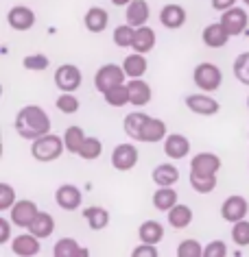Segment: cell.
<instances>
[{"label": "cell", "instance_id": "cell-22", "mask_svg": "<svg viewBox=\"0 0 249 257\" xmlns=\"http://www.w3.org/2000/svg\"><path fill=\"white\" fill-rule=\"evenodd\" d=\"M157 37H155V31H153L151 27H138L136 29V37H133V46L131 50H136V53H142L146 55L149 50H153V46H155Z\"/></svg>", "mask_w": 249, "mask_h": 257}, {"label": "cell", "instance_id": "cell-48", "mask_svg": "<svg viewBox=\"0 0 249 257\" xmlns=\"http://www.w3.org/2000/svg\"><path fill=\"white\" fill-rule=\"evenodd\" d=\"M242 3H245V7H249V0H242Z\"/></svg>", "mask_w": 249, "mask_h": 257}, {"label": "cell", "instance_id": "cell-6", "mask_svg": "<svg viewBox=\"0 0 249 257\" xmlns=\"http://www.w3.org/2000/svg\"><path fill=\"white\" fill-rule=\"evenodd\" d=\"M81 70L72 66V63H63L55 70V85L61 89V92H76L81 87Z\"/></svg>", "mask_w": 249, "mask_h": 257}, {"label": "cell", "instance_id": "cell-44", "mask_svg": "<svg viewBox=\"0 0 249 257\" xmlns=\"http://www.w3.org/2000/svg\"><path fill=\"white\" fill-rule=\"evenodd\" d=\"M133 257H157V244H149V242H140V246L131 250Z\"/></svg>", "mask_w": 249, "mask_h": 257}, {"label": "cell", "instance_id": "cell-3", "mask_svg": "<svg viewBox=\"0 0 249 257\" xmlns=\"http://www.w3.org/2000/svg\"><path fill=\"white\" fill-rule=\"evenodd\" d=\"M193 81H195V85L199 87L201 92L212 94V92H216V89L221 87L223 74H221V70H219V66H216V63L203 61V63H199V66L195 68Z\"/></svg>", "mask_w": 249, "mask_h": 257}, {"label": "cell", "instance_id": "cell-13", "mask_svg": "<svg viewBox=\"0 0 249 257\" xmlns=\"http://www.w3.org/2000/svg\"><path fill=\"white\" fill-rule=\"evenodd\" d=\"M219 22L227 29V33H229V35H240L242 31L247 29V24H249V16H247V11H245V9L232 7V9L223 11V16H221V20H219Z\"/></svg>", "mask_w": 249, "mask_h": 257}, {"label": "cell", "instance_id": "cell-47", "mask_svg": "<svg viewBox=\"0 0 249 257\" xmlns=\"http://www.w3.org/2000/svg\"><path fill=\"white\" fill-rule=\"evenodd\" d=\"M131 0H112V5H116V7H127Z\"/></svg>", "mask_w": 249, "mask_h": 257}, {"label": "cell", "instance_id": "cell-1", "mask_svg": "<svg viewBox=\"0 0 249 257\" xmlns=\"http://www.w3.org/2000/svg\"><path fill=\"white\" fill-rule=\"evenodd\" d=\"M16 131L18 136L24 138V140H37L42 136L50 133V118L48 113L44 111L42 107L37 105H27L22 107L16 115Z\"/></svg>", "mask_w": 249, "mask_h": 257}, {"label": "cell", "instance_id": "cell-12", "mask_svg": "<svg viewBox=\"0 0 249 257\" xmlns=\"http://www.w3.org/2000/svg\"><path fill=\"white\" fill-rule=\"evenodd\" d=\"M55 201H57V205H59L61 209L74 211V209L81 207L83 194H81V190L76 188V185L63 183V185H59V188H57V192H55Z\"/></svg>", "mask_w": 249, "mask_h": 257}, {"label": "cell", "instance_id": "cell-30", "mask_svg": "<svg viewBox=\"0 0 249 257\" xmlns=\"http://www.w3.org/2000/svg\"><path fill=\"white\" fill-rule=\"evenodd\" d=\"M140 242H149V244H157L164 237V227L157 220H144L138 229Z\"/></svg>", "mask_w": 249, "mask_h": 257}, {"label": "cell", "instance_id": "cell-27", "mask_svg": "<svg viewBox=\"0 0 249 257\" xmlns=\"http://www.w3.org/2000/svg\"><path fill=\"white\" fill-rule=\"evenodd\" d=\"M29 231L33 235H37L40 240H44V237L53 235L55 231V218L48 214V211H40V214L35 216V220L29 224Z\"/></svg>", "mask_w": 249, "mask_h": 257}, {"label": "cell", "instance_id": "cell-40", "mask_svg": "<svg viewBox=\"0 0 249 257\" xmlns=\"http://www.w3.org/2000/svg\"><path fill=\"white\" fill-rule=\"evenodd\" d=\"M232 240L238 244V246H249V220L242 218V220L234 222L232 227Z\"/></svg>", "mask_w": 249, "mask_h": 257}, {"label": "cell", "instance_id": "cell-26", "mask_svg": "<svg viewBox=\"0 0 249 257\" xmlns=\"http://www.w3.org/2000/svg\"><path fill=\"white\" fill-rule=\"evenodd\" d=\"M151 179L155 185H175L180 181V170L173 164H159L153 168Z\"/></svg>", "mask_w": 249, "mask_h": 257}, {"label": "cell", "instance_id": "cell-49", "mask_svg": "<svg viewBox=\"0 0 249 257\" xmlns=\"http://www.w3.org/2000/svg\"><path fill=\"white\" fill-rule=\"evenodd\" d=\"M247 107H249V96H247Z\"/></svg>", "mask_w": 249, "mask_h": 257}, {"label": "cell", "instance_id": "cell-4", "mask_svg": "<svg viewBox=\"0 0 249 257\" xmlns=\"http://www.w3.org/2000/svg\"><path fill=\"white\" fill-rule=\"evenodd\" d=\"M127 74L123 66H118V63H105V66H101L97 70V74H94V85L101 94H105L110 87L114 85H120V83H125Z\"/></svg>", "mask_w": 249, "mask_h": 257}, {"label": "cell", "instance_id": "cell-20", "mask_svg": "<svg viewBox=\"0 0 249 257\" xmlns=\"http://www.w3.org/2000/svg\"><path fill=\"white\" fill-rule=\"evenodd\" d=\"M127 24H131V27H144L146 22H149L151 18V9H149V3L146 0H131L129 5H127Z\"/></svg>", "mask_w": 249, "mask_h": 257}, {"label": "cell", "instance_id": "cell-29", "mask_svg": "<svg viewBox=\"0 0 249 257\" xmlns=\"http://www.w3.org/2000/svg\"><path fill=\"white\" fill-rule=\"evenodd\" d=\"M83 218L88 220V224H90L92 231H101V229H105L107 224H110V211L99 207V205L83 209Z\"/></svg>", "mask_w": 249, "mask_h": 257}, {"label": "cell", "instance_id": "cell-18", "mask_svg": "<svg viewBox=\"0 0 249 257\" xmlns=\"http://www.w3.org/2000/svg\"><path fill=\"white\" fill-rule=\"evenodd\" d=\"M127 89H129V105L144 107L151 102V96H153L151 85L142 79V76H140V79H131L127 83Z\"/></svg>", "mask_w": 249, "mask_h": 257}, {"label": "cell", "instance_id": "cell-17", "mask_svg": "<svg viewBox=\"0 0 249 257\" xmlns=\"http://www.w3.org/2000/svg\"><path fill=\"white\" fill-rule=\"evenodd\" d=\"M190 153V142L182 133H171L164 138V155L169 159H184Z\"/></svg>", "mask_w": 249, "mask_h": 257}, {"label": "cell", "instance_id": "cell-25", "mask_svg": "<svg viewBox=\"0 0 249 257\" xmlns=\"http://www.w3.org/2000/svg\"><path fill=\"white\" fill-rule=\"evenodd\" d=\"M151 201L157 211H169L177 205V190H173V185H159V190H155Z\"/></svg>", "mask_w": 249, "mask_h": 257}, {"label": "cell", "instance_id": "cell-43", "mask_svg": "<svg viewBox=\"0 0 249 257\" xmlns=\"http://www.w3.org/2000/svg\"><path fill=\"white\" fill-rule=\"evenodd\" d=\"M227 255V246L223 240H214L203 248V257H225Z\"/></svg>", "mask_w": 249, "mask_h": 257}, {"label": "cell", "instance_id": "cell-24", "mask_svg": "<svg viewBox=\"0 0 249 257\" xmlns=\"http://www.w3.org/2000/svg\"><path fill=\"white\" fill-rule=\"evenodd\" d=\"M53 255L55 257H88L90 255V250L81 248L79 242L72 240V237H61L59 242H55Z\"/></svg>", "mask_w": 249, "mask_h": 257}, {"label": "cell", "instance_id": "cell-11", "mask_svg": "<svg viewBox=\"0 0 249 257\" xmlns=\"http://www.w3.org/2000/svg\"><path fill=\"white\" fill-rule=\"evenodd\" d=\"M186 20H188V16H186V9H184L182 5L171 3V5H164L162 11H159V24L169 31L182 29L184 24H186Z\"/></svg>", "mask_w": 249, "mask_h": 257}, {"label": "cell", "instance_id": "cell-39", "mask_svg": "<svg viewBox=\"0 0 249 257\" xmlns=\"http://www.w3.org/2000/svg\"><path fill=\"white\" fill-rule=\"evenodd\" d=\"M177 257H203V246L193 237L182 240L180 246H177Z\"/></svg>", "mask_w": 249, "mask_h": 257}, {"label": "cell", "instance_id": "cell-33", "mask_svg": "<svg viewBox=\"0 0 249 257\" xmlns=\"http://www.w3.org/2000/svg\"><path fill=\"white\" fill-rule=\"evenodd\" d=\"M103 96H105V102H107L110 107L129 105V89H127V83H120V85L110 87Z\"/></svg>", "mask_w": 249, "mask_h": 257}, {"label": "cell", "instance_id": "cell-36", "mask_svg": "<svg viewBox=\"0 0 249 257\" xmlns=\"http://www.w3.org/2000/svg\"><path fill=\"white\" fill-rule=\"evenodd\" d=\"M101 153H103V142H101L99 138H86V142H83V146L79 149V157L92 162V159L101 157Z\"/></svg>", "mask_w": 249, "mask_h": 257}, {"label": "cell", "instance_id": "cell-10", "mask_svg": "<svg viewBox=\"0 0 249 257\" xmlns=\"http://www.w3.org/2000/svg\"><path fill=\"white\" fill-rule=\"evenodd\" d=\"M186 107L197 115H214V113H219V109H221L219 100H214L208 92L186 96Z\"/></svg>", "mask_w": 249, "mask_h": 257}, {"label": "cell", "instance_id": "cell-28", "mask_svg": "<svg viewBox=\"0 0 249 257\" xmlns=\"http://www.w3.org/2000/svg\"><path fill=\"white\" fill-rule=\"evenodd\" d=\"M166 214H169V224L173 229H186L188 224L193 222V209H190L188 205L177 203L175 207H171Z\"/></svg>", "mask_w": 249, "mask_h": 257}, {"label": "cell", "instance_id": "cell-14", "mask_svg": "<svg viewBox=\"0 0 249 257\" xmlns=\"http://www.w3.org/2000/svg\"><path fill=\"white\" fill-rule=\"evenodd\" d=\"M221 170V157L214 155V153H199V155L193 157L190 162V172L193 175H216Z\"/></svg>", "mask_w": 249, "mask_h": 257}, {"label": "cell", "instance_id": "cell-19", "mask_svg": "<svg viewBox=\"0 0 249 257\" xmlns=\"http://www.w3.org/2000/svg\"><path fill=\"white\" fill-rule=\"evenodd\" d=\"M229 37H232V35L227 33V29L223 27L221 22H214V24H208V27L203 29L201 42L206 44L208 48H223L227 44Z\"/></svg>", "mask_w": 249, "mask_h": 257}, {"label": "cell", "instance_id": "cell-15", "mask_svg": "<svg viewBox=\"0 0 249 257\" xmlns=\"http://www.w3.org/2000/svg\"><path fill=\"white\" fill-rule=\"evenodd\" d=\"M11 250H14L16 255L20 257H33L42 250V244H40V237L33 235L29 231V233H20L16 235L14 240H11Z\"/></svg>", "mask_w": 249, "mask_h": 257}, {"label": "cell", "instance_id": "cell-2", "mask_svg": "<svg viewBox=\"0 0 249 257\" xmlns=\"http://www.w3.org/2000/svg\"><path fill=\"white\" fill-rule=\"evenodd\" d=\"M63 151H66V142H63V138L55 136V133H46V136L33 140V144H31V155H33L35 162H42V164L59 159L63 155Z\"/></svg>", "mask_w": 249, "mask_h": 257}, {"label": "cell", "instance_id": "cell-35", "mask_svg": "<svg viewBox=\"0 0 249 257\" xmlns=\"http://www.w3.org/2000/svg\"><path fill=\"white\" fill-rule=\"evenodd\" d=\"M190 185H193L195 192H199V194H210V192H214L216 188V175H193L190 172Z\"/></svg>", "mask_w": 249, "mask_h": 257}, {"label": "cell", "instance_id": "cell-34", "mask_svg": "<svg viewBox=\"0 0 249 257\" xmlns=\"http://www.w3.org/2000/svg\"><path fill=\"white\" fill-rule=\"evenodd\" d=\"M133 37H136V27H131V24H120L114 29V44L118 48H131Z\"/></svg>", "mask_w": 249, "mask_h": 257}, {"label": "cell", "instance_id": "cell-41", "mask_svg": "<svg viewBox=\"0 0 249 257\" xmlns=\"http://www.w3.org/2000/svg\"><path fill=\"white\" fill-rule=\"evenodd\" d=\"M22 66L27 70H35V72H42V70H46L50 66L48 57L42 55V53H35V55H27L22 59Z\"/></svg>", "mask_w": 249, "mask_h": 257}, {"label": "cell", "instance_id": "cell-42", "mask_svg": "<svg viewBox=\"0 0 249 257\" xmlns=\"http://www.w3.org/2000/svg\"><path fill=\"white\" fill-rule=\"evenodd\" d=\"M16 203V190L9 183H0V211H7Z\"/></svg>", "mask_w": 249, "mask_h": 257}, {"label": "cell", "instance_id": "cell-7", "mask_svg": "<svg viewBox=\"0 0 249 257\" xmlns=\"http://www.w3.org/2000/svg\"><path fill=\"white\" fill-rule=\"evenodd\" d=\"M40 214L37 205L29 198H22V201H16L14 207L9 209V218L16 227H22V229H29V224L35 220V216Z\"/></svg>", "mask_w": 249, "mask_h": 257}, {"label": "cell", "instance_id": "cell-38", "mask_svg": "<svg viewBox=\"0 0 249 257\" xmlns=\"http://www.w3.org/2000/svg\"><path fill=\"white\" fill-rule=\"evenodd\" d=\"M234 76L238 79V83L242 85H249V50L247 53H240L234 59Z\"/></svg>", "mask_w": 249, "mask_h": 257}, {"label": "cell", "instance_id": "cell-46", "mask_svg": "<svg viewBox=\"0 0 249 257\" xmlns=\"http://www.w3.org/2000/svg\"><path fill=\"white\" fill-rule=\"evenodd\" d=\"M236 3H238V0H212V9L221 11V14H223V11L236 7Z\"/></svg>", "mask_w": 249, "mask_h": 257}, {"label": "cell", "instance_id": "cell-21", "mask_svg": "<svg viewBox=\"0 0 249 257\" xmlns=\"http://www.w3.org/2000/svg\"><path fill=\"white\" fill-rule=\"evenodd\" d=\"M83 24H86V29L90 33H101L110 24V14L101 7H90L86 11V16H83Z\"/></svg>", "mask_w": 249, "mask_h": 257}, {"label": "cell", "instance_id": "cell-16", "mask_svg": "<svg viewBox=\"0 0 249 257\" xmlns=\"http://www.w3.org/2000/svg\"><path fill=\"white\" fill-rule=\"evenodd\" d=\"M169 133H166V122L159 120V118H153L149 115L142 126V131H140L138 136V142H144V144H155L159 140H164Z\"/></svg>", "mask_w": 249, "mask_h": 257}, {"label": "cell", "instance_id": "cell-9", "mask_svg": "<svg viewBox=\"0 0 249 257\" xmlns=\"http://www.w3.org/2000/svg\"><path fill=\"white\" fill-rule=\"evenodd\" d=\"M7 22L14 31H31L35 27V11L27 7V5H16V7L9 9L7 14Z\"/></svg>", "mask_w": 249, "mask_h": 257}, {"label": "cell", "instance_id": "cell-31", "mask_svg": "<svg viewBox=\"0 0 249 257\" xmlns=\"http://www.w3.org/2000/svg\"><path fill=\"white\" fill-rule=\"evenodd\" d=\"M146 118H149V113H142V111L127 113V118H125V133L131 140H136V142H138V136H140V131H142Z\"/></svg>", "mask_w": 249, "mask_h": 257}, {"label": "cell", "instance_id": "cell-37", "mask_svg": "<svg viewBox=\"0 0 249 257\" xmlns=\"http://www.w3.org/2000/svg\"><path fill=\"white\" fill-rule=\"evenodd\" d=\"M55 107L59 109L61 113H66V115L76 113L79 111V98L74 96V92H61L59 98H57V102H55Z\"/></svg>", "mask_w": 249, "mask_h": 257}, {"label": "cell", "instance_id": "cell-45", "mask_svg": "<svg viewBox=\"0 0 249 257\" xmlns=\"http://www.w3.org/2000/svg\"><path fill=\"white\" fill-rule=\"evenodd\" d=\"M11 218H0V244H7L11 240Z\"/></svg>", "mask_w": 249, "mask_h": 257}, {"label": "cell", "instance_id": "cell-32", "mask_svg": "<svg viewBox=\"0 0 249 257\" xmlns=\"http://www.w3.org/2000/svg\"><path fill=\"white\" fill-rule=\"evenodd\" d=\"M86 133H83L81 126H68L66 133H63V142H66V151L68 153H74V155H79V149L86 142Z\"/></svg>", "mask_w": 249, "mask_h": 257}, {"label": "cell", "instance_id": "cell-23", "mask_svg": "<svg viewBox=\"0 0 249 257\" xmlns=\"http://www.w3.org/2000/svg\"><path fill=\"white\" fill-rule=\"evenodd\" d=\"M146 68H149V61H146V57L142 53H131V55H127L125 61H123V70L129 79H140V76H144Z\"/></svg>", "mask_w": 249, "mask_h": 257}, {"label": "cell", "instance_id": "cell-5", "mask_svg": "<svg viewBox=\"0 0 249 257\" xmlns=\"http://www.w3.org/2000/svg\"><path fill=\"white\" fill-rule=\"evenodd\" d=\"M138 159H140V153H138L136 146L129 144V142L118 144L116 149L112 151V166L118 172H129L131 168H136Z\"/></svg>", "mask_w": 249, "mask_h": 257}, {"label": "cell", "instance_id": "cell-8", "mask_svg": "<svg viewBox=\"0 0 249 257\" xmlns=\"http://www.w3.org/2000/svg\"><path fill=\"white\" fill-rule=\"evenodd\" d=\"M247 211H249V203H247V198H242L240 194L227 196L221 205V218L232 224L242 220V218H247Z\"/></svg>", "mask_w": 249, "mask_h": 257}]
</instances>
